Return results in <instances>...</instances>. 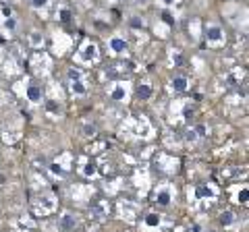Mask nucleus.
Masks as SVG:
<instances>
[{
	"label": "nucleus",
	"mask_w": 249,
	"mask_h": 232,
	"mask_svg": "<svg viewBox=\"0 0 249 232\" xmlns=\"http://www.w3.org/2000/svg\"><path fill=\"white\" fill-rule=\"evenodd\" d=\"M206 42L212 46H220L224 44V32L220 25H208L206 27Z\"/></svg>",
	"instance_id": "1"
},
{
	"label": "nucleus",
	"mask_w": 249,
	"mask_h": 232,
	"mask_svg": "<svg viewBox=\"0 0 249 232\" xmlns=\"http://www.w3.org/2000/svg\"><path fill=\"white\" fill-rule=\"evenodd\" d=\"M79 58L83 63H93V60H98V46L96 44H83V48L79 50Z\"/></svg>",
	"instance_id": "2"
},
{
	"label": "nucleus",
	"mask_w": 249,
	"mask_h": 232,
	"mask_svg": "<svg viewBox=\"0 0 249 232\" xmlns=\"http://www.w3.org/2000/svg\"><path fill=\"white\" fill-rule=\"evenodd\" d=\"M77 228V215L73 214H62L58 220V230L60 232H73Z\"/></svg>",
	"instance_id": "3"
},
{
	"label": "nucleus",
	"mask_w": 249,
	"mask_h": 232,
	"mask_svg": "<svg viewBox=\"0 0 249 232\" xmlns=\"http://www.w3.org/2000/svg\"><path fill=\"white\" fill-rule=\"evenodd\" d=\"M36 207H37V212H42V214H50V212H54V207H56V199L52 195H44V197H40Z\"/></svg>",
	"instance_id": "4"
},
{
	"label": "nucleus",
	"mask_w": 249,
	"mask_h": 232,
	"mask_svg": "<svg viewBox=\"0 0 249 232\" xmlns=\"http://www.w3.org/2000/svg\"><path fill=\"white\" fill-rule=\"evenodd\" d=\"M154 201L158 205H170V201H173V191H170L168 187H162L154 193Z\"/></svg>",
	"instance_id": "5"
},
{
	"label": "nucleus",
	"mask_w": 249,
	"mask_h": 232,
	"mask_svg": "<svg viewBox=\"0 0 249 232\" xmlns=\"http://www.w3.org/2000/svg\"><path fill=\"white\" fill-rule=\"evenodd\" d=\"M91 212L98 215V218H106L108 214H110V205H108V201L104 199H96L91 203Z\"/></svg>",
	"instance_id": "6"
},
{
	"label": "nucleus",
	"mask_w": 249,
	"mask_h": 232,
	"mask_svg": "<svg viewBox=\"0 0 249 232\" xmlns=\"http://www.w3.org/2000/svg\"><path fill=\"white\" fill-rule=\"evenodd\" d=\"M108 48H110V52H114V54H123L127 50V42H124L123 37L114 35V37H110V42H108Z\"/></svg>",
	"instance_id": "7"
},
{
	"label": "nucleus",
	"mask_w": 249,
	"mask_h": 232,
	"mask_svg": "<svg viewBox=\"0 0 249 232\" xmlns=\"http://www.w3.org/2000/svg\"><path fill=\"white\" fill-rule=\"evenodd\" d=\"M110 98L114 99V102H124V99H127V89H124V85L116 83L110 89Z\"/></svg>",
	"instance_id": "8"
},
{
	"label": "nucleus",
	"mask_w": 249,
	"mask_h": 232,
	"mask_svg": "<svg viewBox=\"0 0 249 232\" xmlns=\"http://www.w3.org/2000/svg\"><path fill=\"white\" fill-rule=\"evenodd\" d=\"M27 99L29 102H34V104L42 102V87H37V85H29L27 87Z\"/></svg>",
	"instance_id": "9"
},
{
	"label": "nucleus",
	"mask_w": 249,
	"mask_h": 232,
	"mask_svg": "<svg viewBox=\"0 0 249 232\" xmlns=\"http://www.w3.org/2000/svg\"><path fill=\"white\" fill-rule=\"evenodd\" d=\"M152 94H154V89H152L150 83H139L137 85V96H139V99H150Z\"/></svg>",
	"instance_id": "10"
},
{
	"label": "nucleus",
	"mask_w": 249,
	"mask_h": 232,
	"mask_svg": "<svg viewBox=\"0 0 249 232\" xmlns=\"http://www.w3.org/2000/svg\"><path fill=\"white\" fill-rule=\"evenodd\" d=\"M143 222H145V226L147 228H158L160 226V222H162V218H160V214H147L145 218H143Z\"/></svg>",
	"instance_id": "11"
},
{
	"label": "nucleus",
	"mask_w": 249,
	"mask_h": 232,
	"mask_svg": "<svg viewBox=\"0 0 249 232\" xmlns=\"http://www.w3.org/2000/svg\"><path fill=\"white\" fill-rule=\"evenodd\" d=\"M187 87H189V81H187L185 77L177 75L175 79H173V89H175V91H187Z\"/></svg>",
	"instance_id": "12"
},
{
	"label": "nucleus",
	"mask_w": 249,
	"mask_h": 232,
	"mask_svg": "<svg viewBox=\"0 0 249 232\" xmlns=\"http://www.w3.org/2000/svg\"><path fill=\"white\" fill-rule=\"evenodd\" d=\"M71 91L75 96H85V94H88V87H85L83 81L79 79V81H71Z\"/></svg>",
	"instance_id": "13"
},
{
	"label": "nucleus",
	"mask_w": 249,
	"mask_h": 232,
	"mask_svg": "<svg viewBox=\"0 0 249 232\" xmlns=\"http://www.w3.org/2000/svg\"><path fill=\"white\" fill-rule=\"evenodd\" d=\"M29 42H31L34 48H42V46H44V35L40 32H31L29 33Z\"/></svg>",
	"instance_id": "14"
},
{
	"label": "nucleus",
	"mask_w": 249,
	"mask_h": 232,
	"mask_svg": "<svg viewBox=\"0 0 249 232\" xmlns=\"http://www.w3.org/2000/svg\"><path fill=\"white\" fill-rule=\"evenodd\" d=\"M232 222H235V214L232 212H222L220 214V224L222 226H231Z\"/></svg>",
	"instance_id": "15"
},
{
	"label": "nucleus",
	"mask_w": 249,
	"mask_h": 232,
	"mask_svg": "<svg viewBox=\"0 0 249 232\" xmlns=\"http://www.w3.org/2000/svg\"><path fill=\"white\" fill-rule=\"evenodd\" d=\"M247 197H249V189L247 187H243V189H241L239 193H237V201H239V203H247Z\"/></svg>",
	"instance_id": "16"
},
{
	"label": "nucleus",
	"mask_w": 249,
	"mask_h": 232,
	"mask_svg": "<svg viewBox=\"0 0 249 232\" xmlns=\"http://www.w3.org/2000/svg\"><path fill=\"white\" fill-rule=\"evenodd\" d=\"M96 133H98V127L96 125H85L83 127V135L85 137H96Z\"/></svg>",
	"instance_id": "17"
},
{
	"label": "nucleus",
	"mask_w": 249,
	"mask_h": 232,
	"mask_svg": "<svg viewBox=\"0 0 249 232\" xmlns=\"http://www.w3.org/2000/svg\"><path fill=\"white\" fill-rule=\"evenodd\" d=\"M197 195L199 197H212L214 195V189L212 187H199L197 189Z\"/></svg>",
	"instance_id": "18"
},
{
	"label": "nucleus",
	"mask_w": 249,
	"mask_h": 232,
	"mask_svg": "<svg viewBox=\"0 0 249 232\" xmlns=\"http://www.w3.org/2000/svg\"><path fill=\"white\" fill-rule=\"evenodd\" d=\"M83 174L85 176H96V164H85Z\"/></svg>",
	"instance_id": "19"
},
{
	"label": "nucleus",
	"mask_w": 249,
	"mask_h": 232,
	"mask_svg": "<svg viewBox=\"0 0 249 232\" xmlns=\"http://www.w3.org/2000/svg\"><path fill=\"white\" fill-rule=\"evenodd\" d=\"M60 21H62V23H69V21H71V11H69V9H62V11H60Z\"/></svg>",
	"instance_id": "20"
},
{
	"label": "nucleus",
	"mask_w": 249,
	"mask_h": 232,
	"mask_svg": "<svg viewBox=\"0 0 249 232\" xmlns=\"http://www.w3.org/2000/svg\"><path fill=\"white\" fill-rule=\"evenodd\" d=\"M193 131H196V135H197V137H206V135H208V133H206V131H208V129H206L204 125H197V127H196V129H193Z\"/></svg>",
	"instance_id": "21"
},
{
	"label": "nucleus",
	"mask_w": 249,
	"mask_h": 232,
	"mask_svg": "<svg viewBox=\"0 0 249 232\" xmlns=\"http://www.w3.org/2000/svg\"><path fill=\"white\" fill-rule=\"evenodd\" d=\"M185 139H187V141H196V139H197L196 131H193V129H189V131H187V133H185Z\"/></svg>",
	"instance_id": "22"
},
{
	"label": "nucleus",
	"mask_w": 249,
	"mask_h": 232,
	"mask_svg": "<svg viewBox=\"0 0 249 232\" xmlns=\"http://www.w3.org/2000/svg\"><path fill=\"white\" fill-rule=\"evenodd\" d=\"M69 77H71V81H79L81 79V73L79 71H73V68H71V71H69Z\"/></svg>",
	"instance_id": "23"
},
{
	"label": "nucleus",
	"mask_w": 249,
	"mask_h": 232,
	"mask_svg": "<svg viewBox=\"0 0 249 232\" xmlns=\"http://www.w3.org/2000/svg\"><path fill=\"white\" fill-rule=\"evenodd\" d=\"M46 2H48V0H31V6H34V9H42Z\"/></svg>",
	"instance_id": "24"
},
{
	"label": "nucleus",
	"mask_w": 249,
	"mask_h": 232,
	"mask_svg": "<svg viewBox=\"0 0 249 232\" xmlns=\"http://www.w3.org/2000/svg\"><path fill=\"white\" fill-rule=\"evenodd\" d=\"M173 63L175 65H183V56L178 52H173Z\"/></svg>",
	"instance_id": "25"
},
{
	"label": "nucleus",
	"mask_w": 249,
	"mask_h": 232,
	"mask_svg": "<svg viewBox=\"0 0 249 232\" xmlns=\"http://www.w3.org/2000/svg\"><path fill=\"white\" fill-rule=\"evenodd\" d=\"M131 25H133V27H143V21H139V19H131Z\"/></svg>",
	"instance_id": "26"
},
{
	"label": "nucleus",
	"mask_w": 249,
	"mask_h": 232,
	"mask_svg": "<svg viewBox=\"0 0 249 232\" xmlns=\"http://www.w3.org/2000/svg\"><path fill=\"white\" fill-rule=\"evenodd\" d=\"M46 106H48V110H50V112H56V110H58V106H56V104H54V102H48V104H46Z\"/></svg>",
	"instance_id": "27"
},
{
	"label": "nucleus",
	"mask_w": 249,
	"mask_h": 232,
	"mask_svg": "<svg viewBox=\"0 0 249 232\" xmlns=\"http://www.w3.org/2000/svg\"><path fill=\"white\" fill-rule=\"evenodd\" d=\"M162 17H164V21L168 23V25H173V23H175V21H173V17H170L168 13H164V15H162Z\"/></svg>",
	"instance_id": "28"
},
{
	"label": "nucleus",
	"mask_w": 249,
	"mask_h": 232,
	"mask_svg": "<svg viewBox=\"0 0 249 232\" xmlns=\"http://www.w3.org/2000/svg\"><path fill=\"white\" fill-rule=\"evenodd\" d=\"M50 168H52V172H54V174H62V170H60V168H58L56 164H52Z\"/></svg>",
	"instance_id": "29"
},
{
	"label": "nucleus",
	"mask_w": 249,
	"mask_h": 232,
	"mask_svg": "<svg viewBox=\"0 0 249 232\" xmlns=\"http://www.w3.org/2000/svg\"><path fill=\"white\" fill-rule=\"evenodd\" d=\"M164 4H173V0H164Z\"/></svg>",
	"instance_id": "30"
},
{
	"label": "nucleus",
	"mask_w": 249,
	"mask_h": 232,
	"mask_svg": "<svg viewBox=\"0 0 249 232\" xmlns=\"http://www.w3.org/2000/svg\"><path fill=\"white\" fill-rule=\"evenodd\" d=\"M206 232H216V230H206Z\"/></svg>",
	"instance_id": "31"
}]
</instances>
